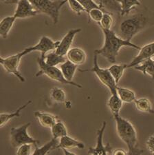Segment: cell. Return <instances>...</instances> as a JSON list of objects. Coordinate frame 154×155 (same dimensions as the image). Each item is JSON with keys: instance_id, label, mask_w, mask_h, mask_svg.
<instances>
[{"instance_id": "cell-38", "label": "cell", "mask_w": 154, "mask_h": 155, "mask_svg": "<svg viewBox=\"0 0 154 155\" xmlns=\"http://www.w3.org/2000/svg\"><path fill=\"white\" fill-rule=\"evenodd\" d=\"M1 1H2V2H3V3H4V4H9L10 1H11V0H1Z\"/></svg>"}, {"instance_id": "cell-7", "label": "cell", "mask_w": 154, "mask_h": 155, "mask_svg": "<svg viewBox=\"0 0 154 155\" xmlns=\"http://www.w3.org/2000/svg\"><path fill=\"white\" fill-rule=\"evenodd\" d=\"M79 71L82 72H91L96 74L97 78L99 79L104 86L107 87L111 94L116 93V87L118 84H116L115 79L111 75V72L108 68H103L98 66V54L94 53V66L91 68L79 70Z\"/></svg>"}, {"instance_id": "cell-15", "label": "cell", "mask_w": 154, "mask_h": 155, "mask_svg": "<svg viewBox=\"0 0 154 155\" xmlns=\"http://www.w3.org/2000/svg\"><path fill=\"white\" fill-rule=\"evenodd\" d=\"M74 148L83 149L85 148V144L83 142L78 141L68 135L61 137L59 139L58 146H56V149H61L62 150H70Z\"/></svg>"}, {"instance_id": "cell-14", "label": "cell", "mask_w": 154, "mask_h": 155, "mask_svg": "<svg viewBox=\"0 0 154 155\" xmlns=\"http://www.w3.org/2000/svg\"><path fill=\"white\" fill-rule=\"evenodd\" d=\"M104 12L120 17L121 6L118 0H94Z\"/></svg>"}, {"instance_id": "cell-1", "label": "cell", "mask_w": 154, "mask_h": 155, "mask_svg": "<svg viewBox=\"0 0 154 155\" xmlns=\"http://www.w3.org/2000/svg\"><path fill=\"white\" fill-rule=\"evenodd\" d=\"M152 26H154V12L145 8L125 17L119 24L117 33H116L122 39L131 41L139 32Z\"/></svg>"}, {"instance_id": "cell-30", "label": "cell", "mask_w": 154, "mask_h": 155, "mask_svg": "<svg viewBox=\"0 0 154 155\" xmlns=\"http://www.w3.org/2000/svg\"><path fill=\"white\" fill-rule=\"evenodd\" d=\"M50 96L52 100L58 104H63L66 101V92L62 88L58 87H54L51 89L50 92Z\"/></svg>"}, {"instance_id": "cell-12", "label": "cell", "mask_w": 154, "mask_h": 155, "mask_svg": "<svg viewBox=\"0 0 154 155\" xmlns=\"http://www.w3.org/2000/svg\"><path fill=\"white\" fill-rule=\"evenodd\" d=\"M81 31V28H80L69 30L68 33L63 37V39L59 42L58 47L54 51L61 56H66L68 52L71 48V46L73 43L74 37Z\"/></svg>"}, {"instance_id": "cell-21", "label": "cell", "mask_w": 154, "mask_h": 155, "mask_svg": "<svg viewBox=\"0 0 154 155\" xmlns=\"http://www.w3.org/2000/svg\"><path fill=\"white\" fill-rule=\"evenodd\" d=\"M123 102L118 96L117 92L111 94L110 99H108L107 106L113 116L120 114V111L123 107Z\"/></svg>"}, {"instance_id": "cell-11", "label": "cell", "mask_w": 154, "mask_h": 155, "mask_svg": "<svg viewBox=\"0 0 154 155\" xmlns=\"http://www.w3.org/2000/svg\"><path fill=\"white\" fill-rule=\"evenodd\" d=\"M17 6L13 15L17 19H26L34 17L39 12L28 0H19Z\"/></svg>"}, {"instance_id": "cell-10", "label": "cell", "mask_w": 154, "mask_h": 155, "mask_svg": "<svg viewBox=\"0 0 154 155\" xmlns=\"http://www.w3.org/2000/svg\"><path fill=\"white\" fill-rule=\"evenodd\" d=\"M107 123L106 121H103L101 127L99 128L96 132V143L95 147H89L88 154H96V155H106L111 152V147L110 145L107 143L105 146L103 144V135L106 128Z\"/></svg>"}, {"instance_id": "cell-3", "label": "cell", "mask_w": 154, "mask_h": 155, "mask_svg": "<svg viewBox=\"0 0 154 155\" xmlns=\"http://www.w3.org/2000/svg\"><path fill=\"white\" fill-rule=\"evenodd\" d=\"M114 118L116 122L117 134L127 146L128 154L143 153V151L138 147L137 132L133 125L127 119L122 117L120 114L114 115Z\"/></svg>"}, {"instance_id": "cell-29", "label": "cell", "mask_w": 154, "mask_h": 155, "mask_svg": "<svg viewBox=\"0 0 154 155\" xmlns=\"http://www.w3.org/2000/svg\"><path fill=\"white\" fill-rule=\"evenodd\" d=\"M127 66V64H114L108 68L109 71L111 72V75L114 77V79H115L116 84H118V82L120 81V79L123 77L124 72Z\"/></svg>"}, {"instance_id": "cell-32", "label": "cell", "mask_w": 154, "mask_h": 155, "mask_svg": "<svg viewBox=\"0 0 154 155\" xmlns=\"http://www.w3.org/2000/svg\"><path fill=\"white\" fill-rule=\"evenodd\" d=\"M104 12H104L101 8H95L90 10L88 13L89 15V18L91 20H93L94 21H95L97 24H98L100 23L102 18H103Z\"/></svg>"}, {"instance_id": "cell-24", "label": "cell", "mask_w": 154, "mask_h": 155, "mask_svg": "<svg viewBox=\"0 0 154 155\" xmlns=\"http://www.w3.org/2000/svg\"><path fill=\"white\" fill-rule=\"evenodd\" d=\"M59 139H56L53 138L50 141H48L43 146L41 147H35V149L33 151V154H40V155H46L48 154L51 150L56 149V146L59 144Z\"/></svg>"}, {"instance_id": "cell-33", "label": "cell", "mask_w": 154, "mask_h": 155, "mask_svg": "<svg viewBox=\"0 0 154 155\" xmlns=\"http://www.w3.org/2000/svg\"><path fill=\"white\" fill-rule=\"evenodd\" d=\"M68 3L69 8L77 15H81L82 12H86V10L77 0H68Z\"/></svg>"}, {"instance_id": "cell-31", "label": "cell", "mask_w": 154, "mask_h": 155, "mask_svg": "<svg viewBox=\"0 0 154 155\" xmlns=\"http://www.w3.org/2000/svg\"><path fill=\"white\" fill-rule=\"evenodd\" d=\"M98 26L101 28L110 30L112 28L114 24L113 15L110 12H105L103 14V17L102 18L100 23H98Z\"/></svg>"}, {"instance_id": "cell-18", "label": "cell", "mask_w": 154, "mask_h": 155, "mask_svg": "<svg viewBox=\"0 0 154 155\" xmlns=\"http://www.w3.org/2000/svg\"><path fill=\"white\" fill-rule=\"evenodd\" d=\"M31 104L32 100H29L28 101H27L25 104L22 105V106L19 107V108L14 112H12V113L2 112V113L0 114V126H1V127H4L5 125H6L11 119H13L14 118H17V117H20L21 112L23 111L26 107H27V106H28L29 105Z\"/></svg>"}, {"instance_id": "cell-22", "label": "cell", "mask_w": 154, "mask_h": 155, "mask_svg": "<svg viewBox=\"0 0 154 155\" xmlns=\"http://www.w3.org/2000/svg\"><path fill=\"white\" fill-rule=\"evenodd\" d=\"M118 1L121 6V17L128 15L136 7L141 6V3L139 0H118Z\"/></svg>"}, {"instance_id": "cell-4", "label": "cell", "mask_w": 154, "mask_h": 155, "mask_svg": "<svg viewBox=\"0 0 154 155\" xmlns=\"http://www.w3.org/2000/svg\"><path fill=\"white\" fill-rule=\"evenodd\" d=\"M37 11L48 15L53 20V24L58 23L60 15V10L68 0H28ZM19 0H11L9 4L18 3Z\"/></svg>"}, {"instance_id": "cell-37", "label": "cell", "mask_w": 154, "mask_h": 155, "mask_svg": "<svg viewBox=\"0 0 154 155\" xmlns=\"http://www.w3.org/2000/svg\"><path fill=\"white\" fill-rule=\"evenodd\" d=\"M111 154H115V155H118V154L125 155V154H128V152H126L125 150H123V149H116V150H114Z\"/></svg>"}, {"instance_id": "cell-25", "label": "cell", "mask_w": 154, "mask_h": 155, "mask_svg": "<svg viewBox=\"0 0 154 155\" xmlns=\"http://www.w3.org/2000/svg\"><path fill=\"white\" fill-rule=\"evenodd\" d=\"M134 104H135L136 108L138 111L144 112V113H154V110L152 108V105H151L150 100L147 98L142 97L140 99H136L134 101Z\"/></svg>"}, {"instance_id": "cell-17", "label": "cell", "mask_w": 154, "mask_h": 155, "mask_svg": "<svg viewBox=\"0 0 154 155\" xmlns=\"http://www.w3.org/2000/svg\"><path fill=\"white\" fill-rule=\"evenodd\" d=\"M34 116L38 119L39 122L42 126L48 127V128H51L58 121L57 116L51 113H48V112L37 111L34 112Z\"/></svg>"}, {"instance_id": "cell-19", "label": "cell", "mask_w": 154, "mask_h": 155, "mask_svg": "<svg viewBox=\"0 0 154 155\" xmlns=\"http://www.w3.org/2000/svg\"><path fill=\"white\" fill-rule=\"evenodd\" d=\"M17 19L14 15L4 17L0 21V36L2 39H6L10 31Z\"/></svg>"}, {"instance_id": "cell-28", "label": "cell", "mask_w": 154, "mask_h": 155, "mask_svg": "<svg viewBox=\"0 0 154 155\" xmlns=\"http://www.w3.org/2000/svg\"><path fill=\"white\" fill-rule=\"evenodd\" d=\"M50 130L53 138L60 139L61 137L68 135V130L63 121H57Z\"/></svg>"}, {"instance_id": "cell-36", "label": "cell", "mask_w": 154, "mask_h": 155, "mask_svg": "<svg viewBox=\"0 0 154 155\" xmlns=\"http://www.w3.org/2000/svg\"><path fill=\"white\" fill-rule=\"evenodd\" d=\"M146 146L151 154H154V134L149 137L146 142Z\"/></svg>"}, {"instance_id": "cell-13", "label": "cell", "mask_w": 154, "mask_h": 155, "mask_svg": "<svg viewBox=\"0 0 154 155\" xmlns=\"http://www.w3.org/2000/svg\"><path fill=\"white\" fill-rule=\"evenodd\" d=\"M139 51H139L138 55L131 61L130 64H127V68H134L138 65L143 63V61L154 57V41L141 47Z\"/></svg>"}, {"instance_id": "cell-20", "label": "cell", "mask_w": 154, "mask_h": 155, "mask_svg": "<svg viewBox=\"0 0 154 155\" xmlns=\"http://www.w3.org/2000/svg\"><path fill=\"white\" fill-rule=\"evenodd\" d=\"M77 65L67 59L65 62L60 65V69L65 79L69 81H73L72 79L77 70Z\"/></svg>"}, {"instance_id": "cell-5", "label": "cell", "mask_w": 154, "mask_h": 155, "mask_svg": "<svg viewBox=\"0 0 154 155\" xmlns=\"http://www.w3.org/2000/svg\"><path fill=\"white\" fill-rule=\"evenodd\" d=\"M45 55L46 54H41V56L37 60V64H38V66L39 67V71L35 74L36 77L45 75L50 79L53 80V81H57L62 84L71 85V86H74L78 87V88H81V85L75 83L74 81H69L66 79L63 75L60 68H59L56 66H51L47 64L44 59Z\"/></svg>"}, {"instance_id": "cell-16", "label": "cell", "mask_w": 154, "mask_h": 155, "mask_svg": "<svg viewBox=\"0 0 154 155\" xmlns=\"http://www.w3.org/2000/svg\"><path fill=\"white\" fill-rule=\"evenodd\" d=\"M66 57L68 60L72 62L73 64L80 66L85 63L87 59V54L85 51L82 48H78V47H74L72 48L66 54Z\"/></svg>"}, {"instance_id": "cell-6", "label": "cell", "mask_w": 154, "mask_h": 155, "mask_svg": "<svg viewBox=\"0 0 154 155\" xmlns=\"http://www.w3.org/2000/svg\"><path fill=\"white\" fill-rule=\"evenodd\" d=\"M30 124V123H26L19 127H12L10 131V141L12 147H19L26 143L33 144L34 147L39 146L40 141L30 136L28 132Z\"/></svg>"}, {"instance_id": "cell-2", "label": "cell", "mask_w": 154, "mask_h": 155, "mask_svg": "<svg viewBox=\"0 0 154 155\" xmlns=\"http://www.w3.org/2000/svg\"><path fill=\"white\" fill-rule=\"evenodd\" d=\"M101 30L105 37L104 44L101 48L96 50L94 53L103 57L111 64L116 63V57L120 50L123 47H130L138 51L141 48V47L133 44L131 41L122 39L111 29L101 28Z\"/></svg>"}, {"instance_id": "cell-9", "label": "cell", "mask_w": 154, "mask_h": 155, "mask_svg": "<svg viewBox=\"0 0 154 155\" xmlns=\"http://www.w3.org/2000/svg\"><path fill=\"white\" fill-rule=\"evenodd\" d=\"M60 41H54L53 39L47 36H43L37 44L33 46H29L25 48L24 51L26 54L31 53L34 51L40 52L41 54H46L47 52L54 51L58 47Z\"/></svg>"}, {"instance_id": "cell-35", "label": "cell", "mask_w": 154, "mask_h": 155, "mask_svg": "<svg viewBox=\"0 0 154 155\" xmlns=\"http://www.w3.org/2000/svg\"><path fill=\"white\" fill-rule=\"evenodd\" d=\"M32 145L30 143L23 144L17 147V151L16 152L18 155H30L33 154L32 152Z\"/></svg>"}, {"instance_id": "cell-39", "label": "cell", "mask_w": 154, "mask_h": 155, "mask_svg": "<svg viewBox=\"0 0 154 155\" xmlns=\"http://www.w3.org/2000/svg\"><path fill=\"white\" fill-rule=\"evenodd\" d=\"M152 79H153V81H154V77H152Z\"/></svg>"}, {"instance_id": "cell-34", "label": "cell", "mask_w": 154, "mask_h": 155, "mask_svg": "<svg viewBox=\"0 0 154 155\" xmlns=\"http://www.w3.org/2000/svg\"><path fill=\"white\" fill-rule=\"evenodd\" d=\"M77 1L86 10L87 12H88L90 10L95 8H101V7L97 4H96L94 0H77Z\"/></svg>"}, {"instance_id": "cell-8", "label": "cell", "mask_w": 154, "mask_h": 155, "mask_svg": "<svg viewBox=\"0 0 154 155\" xmlns=\"http://www.w3.org/2000/svg\"><path fill=\"white\" fill-rule=\"evenodd\" d=\"M26 55L24 50L19 52L13 55L7 57H0V64L4 68L5 71L10 74H13L22 83L26 81L24 77L22 75L19 71V66H20L21 60L23 57Z\"/></svg>"}, {"instance_id": "cell-23", "label": "cell", "mask_w": 154, "mask_h": 155, "mask_svg": "<svg viewBox=\"0 0 154 155\" xmlns=\"http://www.w3.org/2000/svg\"><path fill=\"white\" fill-rule=\"evenodd\" d=\"M116 91L123 103L130 104L135 101L136 99L135 92L130 89L117 86Z\"/></svg>"}, {"instance_id": "cell-27", "label": "cell", "mask_w": 154, "mask_h": 155, "mask_svg": "<svg viewBox=\"0 0 154 155\" xmlns=\"http://www.w3.org/2000/svg\"><path fill=\"white\" fill-rule=\"evenodd\" d=\"M134 68L140 71L144 74L150 76L152 78L154 77V60L152 58L149 59L134 67Z\"/></svg>"}, {"instance_id": "cell-26", "label": "cell", "mask_w": 154, "mask_h": 155, "mask_svg": "<svg viewBox=\"0 0 154 155\" xmlns=\"http://www.w3.org/2000/svg\"><path fill=\"white\" fill-rule=\"evenodd\" d=\"M46 63L51 66H57L65 62L67 59L66 56H61L57 54L55 51H52L50 53L46 54L44 57Z\"/></svg>"}]
</instances>
